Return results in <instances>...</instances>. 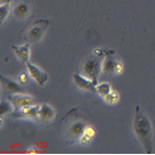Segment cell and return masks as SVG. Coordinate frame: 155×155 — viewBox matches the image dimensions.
Returning a JSON list of instances; mask_svg holds the SVG:
<instances>
[{
  "label": "cell",
  "instance_id": "6da1fadb",
  "mask_svg": "<svg viewBox=\"0 0 155 155\" xmlns=\"http://www.w3.org/2000/svg\"><path fill=\"white\" fill-rule=\"evenodd\" d=\"M134 132L146 153H153V128L148 116L137 106L134 117Z\"/></svg>",
  "mask_w": 155,
  "mask_h": 155
},
{
  "label": "cell",
  "instance_id": "7a4b0ae2",
  "mask_svg": "<svg viewBox=\"0 0 155 155\" xmlns=\"http://www.w3.org/2000/svg\"><path fill=\"white\" fill-rule=\"evenodd\" d=\"M48 19H38L37 22H34L33 25H31L26 33H25V40L29 42H38L44 37L45 32L47 31L49 26Z\"/></svg>",
  "mask_w": 155,
  "mask_h": 155
},
{
  "label": "cell",
  "instance_id": "3957f363",
  "mask_svg": "<svg viewBox=\"0 0 155 155\" xmlns=\"http://www.w3.org/2000/svg\"><path fill=\"white\" fill-rule=\"evenodd\" d=\"M112 55H114V51L111 54H108L105 56L104 61L102 64V70L104 74L106 75H120L123 72V65L120 61L115 59L114 57H112Z\"/></svg>",
  "mask_w": 155,
  "mask_h": 155
},
{
  "label": "cell",
  "instance_id": "277c9868",
  "mask_svg": "<svg viewBox=\"0 0 155 155\" xmlns=\"http://www.w3.org/2000/svg\"><path fill=\"white\" fill-rule=\"evenodd\" d=\"M101 70H102V64L98 61V58L96 57L87 59L82 65L83 74L86 77L90 78L95 82H97V78L101 73Z\"/></svg>",
  "mask_w": 155,
  "mask_h": 155
},
{
  "label": "cell",
  "instance_id": "5b68a950",
  "mask_svg": "<svg viewBox=\"0 0 155 155\" xmlns=\"http://www.w3.org/2000/svg\"><path fill=\"white\" fill-rule=\"evenodd\" d=\"M25 66H26V70L30 73L31 78L35 80V82L38 83L40 87H44L45 84L47 83V81H48V74L45 71H42L41 68H39L37 65L31 63V61H29L28 63L25 64Z\"/></svg>",
  "mask_w": 155,
  "mask_h": 155
},
{
  "label": "cell",
  "instance_id": "8992f818",
  "mask_svg": "<svg viewBox=\"0 0 155 155\" xmlns=\"http://www.w3.org/2000/svg\"><path fill=\"white\" fill-rule=\"evenodd\" d=\"M9 102L13 104L15 111H18L24 107L34 105V98L25 94H15V95L9 96Z\"/></svg>",
  "mask_w": 155,
  "mask_h": 155
},
{
  "label": "cell",
  "instance_id": "52a82bcc",
  "mask_svg": "<svg viewBox=\"0 0 155 155\" xmlns=\"http://www.w3.org/2000/svg\"><path fill=\"white\" fill-rule=\"evenodd\" d=\"M87 128V124L82 121L73 122L71 126H68L66 129V135L71 140H80V138L82 137L83 132Z\"/></svg>",
  "mask_w": 155,
  "mask_h": 155
},
{
  "label": "cell",
  "instance_id": "ba28073f",
  "mask_svg": "<svg viewBox=\"0 0 155 155\" xmlns=\"http://www.w3.org/2000/svg\"><path fill=\"white\" fill-rule=\"evenodd\" d=\"M73 81H74L77 87H79L82 90H87V91L95 90L97 86V82H95L90 78L86 77V75H81L79 73L73 74Z\"/></svg>",
  "mask_w": 155,
  "mask_h": 155
},
{
  "label": "cell",
  "instance_id": "9c48e42d",
  "mask_svg": "<svg viewBox=\"0 0 155 155\" xmlns=\"http://www.w3.org/2000/svg\"><path fill=\"white\" fill-rule=\"evenodd\" d=\"M39 111L40 106L39 105H31V106L24 107L22 110L15 112L14 117H23V119H29V120H38L39 119Z\"/></svg>",
  "mask_w": 155,
  "mask_h": 155
},
{
  "label": "cell",
  "instance_id": "30bf717a",
  "mask_svg": "<svg viewBox=\"0 0 155 155\" xmlns=\"http://www.w3.org/2000/svg\"><path fill=\"white\" fill-rule=\"evenodd\" d=\"M0 80H1L2 87L5 88L6 90H8L9 92H13V94H24L25 92L24 88L22 87V84L19 82L17 83L16 81L12 80L9 78H6L5 75H1Z\"/></svg>",
  "mask_w": 155,
  "mask_h": 155
},
{
  "label": "cell",
  "instance_id": "8fae6325",
  "mask_svg": "<svg viewBox=\"0 0 155 155\" xmlns=\"http://www.w3.org/2000/svg\"><path fill=\"white\" fill-rule=\"evenodd\" d=\"M55 110L53 107L48 105V104H44L40 106V111H39V120L44 124H48L55 119Z\"/></svg>",
  "mask_w": 155,
  "mask_h": 155
},
{
  "label": "cell",
  "instance_id": "7c38bea8",
  "mask_svg": "<svg viewBox=\"0 0 155 155\" xmlns=\"http://www.w3.org/2000/svg\"><path fill=\"white\" fill-rule=\"evenodd\" d=\"M12 49L17 56L21 62L26 64L30 61V44H25L23 46H12Z\"/></svg>",
  "mask_w": 155,
  "mask_h": 155
},
{
  "label": "cell",
  "instance_id": "4fadbf2b",
  "mask_svg": "<svg viewBox=\"0 0 155 155\" xmlns=\"http://www.w3.org/2000/svg\"><path fill=\"white\" fill-rule=\"evenodd\" d=\"M30 13H31V8L28 2H19L18 5H16L13 8L12 14L16 19H25L29 17Z\"/></svg>",
  "mask_w": 155,
  "mask_h": 155
},
{
  "label": "cell",
  "instance_id": "5bb4252c",
  "mask_svg": "<svg viewBox=\"0 0 155 155\" xmlns=\"http://www.w3.org/2000/svg\"><path fill=\"white\" fill-rule=\"evenodd\" d=\"M95 135H96V130H95L92 127L87 126L86 130H84V132H83L82 137L80 138V140H79V141H80L81 144H83V145L90 144V143H91V140L94 139Z\"/></svg>",
  "mask_w": 155,
  "mask_h": 155
},
{
  "label": "cell",
  "instance_id": "9a60e30c",
  "mask_svg": "<svg viewBox=\"0 0 155 155\" xmlns=\"http://www.w3.org/2000/svg\"><path fill=\"white\" fill-rule=\"evenodd\" d=\"M96 91H97L98 95H101L102 97L107 96V95L112 91L111 84H110V83H107V82L99 83V84H97L96 86Z\"/></svg>",
  "mask_w": 155,
  "mask_h": 155
},
{
  "label": "cell",
  "instance_id": "2e32d148",
  "mask_svg": "<svg viewBox=\"0 0 155 155\" xmlns=\"http://www.w3.org/2000/svg\"><path fill=\"white\" fill-rule=\"evenodd\" d=\"M14 110V106H13V104L12 103H8V102H1L0 104V120L2 121V119H4V116L6 114H9L12 113Z\"/></svg>",
  "mask_w": 155,
  "mask_h": 155
},
{
  "label": "cell",
  "instance_id": "e0dca14e",
  "mask_svg": "<svg viewBox=\"0 0 155 155\" xmlns=\"http://www.w3.org/2000/svg\"><path fill=\"white\" fill-rule=\"evenodd\" d=\"M104 99H105V102L108 103V104H116V103L119 102V99H120V95H119V92L116 91H113L112 90L107 96L104 97Z\"/></svg>",
  "mask_w": 155,
  "mask_h": 155
},
{
  "label": "cell",
  "instance_id": "ac0fdd59",
  "mask_svg": "<svg viewBox=\"0 0 155 155\" xmlns=\"http://www.w3.org/2000/svg\"><path fill=\"white\" fill-rule=\"evenodd\" d=\"M9 14H10L9 5H0V21H1V23L5 22L6 17H8Z\"/></svg>",
  "mask_w": 155,
  "mask_h": 155
},
{
  "label": "cell",
  "instance_id": "d6986e66",
  "mask_svg": "<svg viewBox=\"0 0 155 155\" xmlns=\"http://www.w3.org/2000/svg\"><path fill=\"white\" fill-rule=\"evenodd\" d=\"M30 78H31V75H30V73L28 72H23L21 73L18 75V82L22 84V86H25L26 83H29L30 81Z\"/></svg>",
  "mask_w": 155,
  "mask_h": 155
},
{
  "label": "cell",
  "instance_id": "ffe728a7",
  "mask_svg": "<svg viewBox=\"0 0 155 155\" xmlns=\"http://www.w3.org/2000/svg\"><path fill=\"white\" fill-rule=\"evenodd\" d=\"M14 0H0V5H9Z\"/></svg>",
  "mask_w": 155,
  "mask_h": 155
},
{
  "label": "cell",
  "instance_id": "44dd1931",
  "mask_svg": "<svg viewBox=\"0 0 155 155\" xmlns=\"http://www.w3.org/2000/svg\"><path fill=\"white\" fill-rule=\"evenodd\" d=\"M28 153H37V148H30V150H26Z\"/></svg>",
  "mask_w": 155,
  "mask_h": 155
}]
</instances>
